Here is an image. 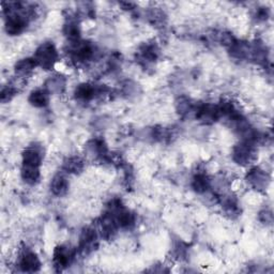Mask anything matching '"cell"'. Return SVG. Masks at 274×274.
Segmentation results:
<instances>
[{
	"instance_id": "cell-1",
	"label": "cell",
	"mask_w": 274,
	"mask_h": 274,
	"mask_svg": "<svg viewBox=\"0 0 274 274\" xmlns=\"http://www.w3.org/2000/svg\"><path fill=\"white\" fill-rule=\"evenodd\" d=\"M33 58L41 68L44 70H50L54 68L58 60V51L53 43L45 42L36 48Z\"/></svg>"
},
{
	"instance_id": "cell-2",
	"label": "cell",
	"mask_w": 274,
	"mask_h": 274,
	"mask_svg": "<svg viewBox=\"0 0 274 274\" xmlns=\"http://www.w3.org/2000/svg\"><path fill=\"white\" fill-rule=\"evenodd\" d=\"M256 151H255V145L243 142L235 146L233 150V160L237 163V164L247 166L251 164L252 162L255 160Z\"/></svg>"
},
{
	"instance_id": "cell-3",
	"label": "cell",
	"mask_w": 274,
	"mask_h": 274,
	"mask_svg": "<svg viewBox=\"0 0 274 274\" xmlns=\"http://www.w3.org/2000/svg\"><path fill=\"white\" fill-rule=\"evenodd\" d=\"M17 266L23 272H36L41 268V262L34 252L26 250L19 255Z\"/></svg>"
},
{
	"instance_id": "cell-4",
	"label": "cell",
	"mask_w": 274,
	"mask_h": 274,
	"mask_svg": "<svg viewBox=\"0 0 274 274\" xmlns=\"http://www.w3.org/2000/svg\"><path fill=\"white\" fill-rule=\"evenodd\" d=\"M195 116L197 120L205 124H211L216 122L221 117L218 105L203 104L195 109Z\"/></svg>"
},
{
	"instance_id": "cell-5",
	"label": "cell",
	"mask_w": 274,
	"mask_h": 274,
	"mask_svg": "<svg viewBox=\"0 0 274 274\" xmlns=\"http://www.w3.org/2000/svg\"><path fill=\"white\" fill-rule=\"evenodd\" d=\"M269 180L270 179L268 174L258 167L252 168L247 175V181L249 182L250 186L258 191L267 189Z\"/></svg>"
},
{
	"instance_id": "cell-6",
	"label": "cell",
	"mask_w": 274,
	"mask_h": 274,
	"mask_svg": "<svg viewBox=\"0 0 274 274\" xmlns=\"http://www.w3.org/2000/svg\"><path fill=\"white\" fill-rule=\"evenodd\" d=\"M98 244V234L93 228H86L79 238V251L83 254H89Z\"/></svg>"
},
{
	"instance_id": "cell-7",
	"label": "cell",
	"mask_w": 274,
	"mask_h": 274,
	"mask_svg": "<svg viewBox=\"0 0 274 274\" xmlns=\"http://www.w3.org/2000/svg\"><path fill=\"white\" fill-rule=\"evenodd\" d=\"M73 261V254L70 249L66 247H57L53 254V264L58 271L64 270Z\"/></svg>"
},
{
	"instance_id": "cell-8",
	"label": "cell",
	"mask_w": 274,
	"mask_h": 274,
	"mask_svg": "<svg viewBox=\"0 0 274 274\" xmlns=\"http://www.w3.org/2000/svg\"><path fill=\"white\" fill-rule=\"evenodd\" d=\"M42 159V152L36 146H29L21 153V162L25 166L40 167Z\"/></svg>"
},
{
	"instance_id": "cell-9",
	"label": "cell",
	"mask_w": 274,
	"mask_h": 274,
	"mask_svg": "<svg viewBox=\"0 0 274 274\" xmlns=\"http://www.w3.org/2000/svg\"><path fill=\"white\" fill-rule=\"evenodd\" d=\"M86 152L92 159H104L107 157V147L103 139H91L86 145Z\"/></svg>"
},
{
	"instance_id": "cell-10",
	"label": "cell",
	"mask_w": 274,
	"mask_h": 274,
	"mask_svg": "<svg viewBox=\"0 0 274 274\" xmlns=\"http://www.w3.org/2000/svg\"><path fill=\"white\" fill-rule=\"evenodd\" d=\"M101 92H102V89H99L91 84L84 83L76 87L74 94H75L76 100L81 102H89L92 99H94L95 95Z\"/></svg>"
},
{
	"instance_id": "cell-11",
	"label": "cell",
	"mask_w": 274,
	"mask_h": 274,
	"mask_svg": "<svg viewBox=\"0 0 274 274\" xmlns=\"http://www.w3.org/2000/svg\"><path fill=\"white\" fill-rule=\"evenodd\" d=\"M28 101L34 107H45L49 102V93L46 89H36L29 95Z\"/></svg>"
},
{
	"instance_id": "cell-12",
	"label": "cell",
	"mask_w": 274,
	"mask_h": 274,
	"mask_svg": "<svg viewBox=\"0 0 274 274\" xmlns=\"http://www.w3.org/2000/svg\"><path fill=\"white\" fill-rule=\"evenodd\" d=\"M35 66H38V63L34 60V58H24L15 63L14 69L17 75L27 76L33 71Z\"/></svg>"
},
{
	"instance_id": "cell-13",
	"label": "cell",
	"mask_w": 274,
	"mask_h": 274,
	"mask_svg": "<svg viewBox=\"0 0 274 274\" xmlns=\"http://www.w3.org/2000/svg\"><path fill=\"white\" fill-rule=\"evenodd\" d=\"M69 189L68 180L65 179V177L62 175H57L53 178V180L50 182V191L51 193L56 196H62L66 193V191Z\"/></svg>"
},
{
	"instance_id": "cell-14",
	"label": "cell",
	"mask_w": 274,
	"mask_h": 274,
	"mask_svg": "<svg viewBox=\"0 0 274 274\" xmlns=\"http://www.w3.org/2000/svg\"><path fill=\"white\" fill-rule=\"evenodd\" d=\"M210 186V179L208 176L205 174H197L193 177V179H192V188H193V190L198 194L206 193V192L209 190Z\"/></svg>"
},
{
	"instance_id": "cell-15",
	"label": "cell",
	"mask_w": 274,
	"mask_h": 274,
	"mask_svg": "<svg viewBox=\"0 0 274 274\" xmlns=\"http://www.w3.org/2000/svg\"><path fill=\"white\" fill-rule=\"evenodd\" d=\"M20 175L26 183L30 184V186H33V184H35L40 179V176H41L40 167L23 165V167H21Z\"/></svg>"
},
{
	"instance_id": "cell-16",
	"label": "cell",
	"mask_w": 274,
	"mask_h": 274,
	"mask_svg": "<svg viewBox=\"0 0 274 274\" xmlns=\"http://www.w3.org/2000/svg\"><path fill=\"white\" fill-rule=\"evenodd\" d=\"M65 88V78L62 75H54L46 81V90L48 93L60 94Z\"/></svg>"
},
{
	"instance_id": "cell-17",
	"label": "cell",
	"mask_w": 274,
	"mask_h": 274,
	"mask_svg": "<svg viewBox=\"0 0 274 274\" xmlns=\"http://www.w3.org/2000/svg\"><path fill=\"white\" fill-rule=\"evenodd\" d=\"M159 49L155 44H146L139 51V57L145 63H151L158 59Z\"/></svg>"
},
{
	"instance_id": "cell-18",
	"label": "cell",
	"mask_w": 274,
	"mask_h": 274,
	"mask_svg": "<svg viewBox=\"0 0 274 274\" xmlns=\"http://www.w3.org/2000/svg\"><path fill=\"white\" fill-rule=\"evenodd\" d=\"M84 168V161L79 157H71L63 163V169L66 173L78 174Z\"/></svg>"
},
{
	"instance_id": "cell-19",
	"label": "cell",
	"mask_w": 274,
	"mask_h": 274,
	"mask_svg": "<svg viewBox=\"0 0 274 274\" xmlns=\"http://www.w3.org/2000/svg\"><path fill=\"white\" fill-rule=\"evenodd\" d=\"M176 109L181 116H187L191 113H195L196 107L194 106L193 102L187 97H181L176 102Z\"/></svg>"
},
{
	"instance_id": "cell-20",
	"label": "cell",
	"mask_w": 274,
	"mask_h": 274,
	"mask_svg": "<svg viewBox=\"0 0 274 274\" xmlns=\"http://www.w3.org/2000/svg\"><path fill=\"white\" fill-rule=\"evenodd\" d=\"M64 33L68 36V39L73 43L79 41V35H80V29L75 20H69L68 23L64 26Z\"/></svg>"
},
{
	"instance_id": "cell-21",
	"label": "cell",
	"mask_w": 274,
	"mask_h": 274,
	"mask_svg": "<svg viewBox=\"0 0 274 274\" xmlns=\"http://www.w3.org/2000/svg\"><path fill=\"white\" fill-rule=\"evenodd\" d=\"M16 92H17L16 89L11 85H8L6 87H4L1 90V102L5 103V102L10 101L14 97V95L16 94Z\"/></svg>"
},
{
	"instance_id": "cell-22",
	"label": "cell",
	"mask_w": 274,
	"mask_h": 274,
	"mask_svg": "<svg viewBox=\"0 0 274 274\" xmlns=\"http://www.w3.org/2000/svg\"><path fill=\"white\" fill-rule=\"evenodd\" d=\"M261 221L266 224L272 223V213L269 211H264L261 213Z\"/></svg>"
},
{
	"instance_id": "cell-23",
	"label": "cell",
	"mask_w": 274,
	"mask_h": 274,
	"mask_svg": "<svg viewBox=\"0 0 274 274\" xmlns=\"http://www.w3.org/2000/svg\"><path fill=\"white\" fill-rule=\"evenodd\" d=\"M256 16L258 19H262V20H265L268 18L269 16V11L268 9H265V8H262V9H258L257 10V13H256Z\"/></svg>"
}]
</instances>
